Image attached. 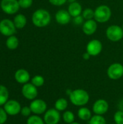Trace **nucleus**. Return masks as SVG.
<instances>
[{"label":"nucleus","instance_id":"b1692460","mask_svg":"<svg viewBox=\"0 0 123 124\" xmlns=\"http://www.w3.org/2000/svg\"><path fill=\"white\" fill-rule=\"evenodd\" d=\"M88 124H107V121L104 116L94 115L88 121Z\"/></svg>","mask_w":123,"mask_h":124},{"label":"nucleus","instance_id":"4c0bfd02","mask_svg":"<svg viewBox=\"0 0 123 124\" xmlns=\"http://www.w3.org/2000/svg\"><path fill=\"white\" fill-rule=\"evenodd\" d=\"M80 124L79 122H73V123H72V124Z\"/></svg>","mask_w":123,"mask_h":124},{"label":"nucleus","instance_id":"58836bf2","mask_svg":"<svg viewBox=\"0 0 123 124\" xmlns=\"http://www.w3.org/2000/svg\"><path fill=\"white\" fill-rule=\"evenodd\" d=\"M122 28H123V25H122Z\"/></svg>","mask_w":123,"mask_h":124},{"label":"nucleus","instance_id":"f03ea898","mask_svg":"<svg viewBox=\"0 0 123 124\" xmlns=\"http://www.w3.org/2000/svg\"><path fill=\"white\" fill-rule=\"evenodd\" d=\"M51 20V16L49 12L44 9L36 10L32 15V22L33 25L38 28H43L49 25Z\"/></svg>","mask_w":123,"mask_h":124},{"label":"nucleus","instance_id":"c9c22d12","mask_svg":"<svg viewBox=\"0 0 123 124\" xmlns=\"http://www.w3.org/2000/svg\"><path fill=\"white\" fill-rule=\"evenodd\" d=\"M72 91V90H71V89H67V90H66V94H67V96H70V94H71Z\"/></svg>","mask_w":123,"mask_h":124},{"label":"nucleus","instance_id":"4be33fe9","mask_svg":"<svg viewBox=\"0 0 123 124\" xmlns=\"http://www.w3.org/2000/svg\"><path fill=\"white\" fill-rule=\"evenodd\" d=\"M19 45V40L15 36H10L7 38L6 41V46L9 49H15Z\"/></svg>","mask_w":123,"mask_h":124},{"label":"nucleus","instance_id":"aec40b11","mask_svg":"<svg viewBox=\"0 0 123 124\" xmlns=\"http://www.w3.org/2000/svg\"><path fill=\"white\" fill-rule=\"evenodd\" d=\"M68 108V101L63 97L59 98L54 103V108L59 112H64L67 110Z\"/></svg>","mask_w":123,"mask_h":124},{"label":"nucleus","instance_id":"f704fd0d","mask_svg":"<svg viewBox=\"0 0 123 124\" xmlns=\"http://www.w3.org/2000/svg\"><path fill=\"white\" fill-rule=\"evenodd\" d=\"M118 107H119V110L123 111V100H122L120 102V103H119V105H118Z\"/></svg>","mask_w":123,"mask_h":124},{"label":"nucleus","instance_id":"c85d7f7f","mask_svg":"<svg viewBox=\"0 0 123 124\" xmlns=\"http://www.w3.org/2000/svg\"><path fill=\"white\" fill-rule=\"evenodd\" d=\"M19 5L21 8L27 9L32 6L33 0H18Z\"/></svg>","mask_w":123,"mask_h":124},{"label":"nucleus","instance_id":"c756f323","mask_svg":"<svg viewBox=\"0 0 123 124\" xmlns=\"http://www.w3.org/2000/svg\"><path fill=\"white\" fill-rule=\"evenodd\" d=\"M20 113H21L22 116H23L25 117H29V116H31V113H32V111L30 110V106L22 107V109H21Z\"/></svg>","mask_w":123,"mask_h":124},{"label":"nucleus","instance_id":"f257e3e1","mask_svg":"<svg viewBox=\"0 0 123 124\" xmlns=\"http://www.w3.org/2000/svg\"><path fill=\"white\" fill-rule=\"evenodd\" d=\"M70 102L76 107H83L86 106L89 100L90 95L88 92L83 89H76L72 90L69 96Z\"/></svg>","mask_w":123,"mask_h":124},{"label":"nucleus","instance_id":"72a5a7b5","mask_svg":"<svg viewBox=\"0 0 123 124\" xmlns=\"http://www.w3.org/2000/svg\"><path fill=\"white\" fill-rule=\"evenodd\" d=\"M91 55L87 52H84L83 54V60H88L90 58H91Z\"/></svg>","mask_w":123,"mask_h":124},{"label":"nucleus","instance_id":"393cba45","mask_svg":"<svg viewBox=\"0 0 123 124\" xmlns=\"http://www.w3.org/2000/svg\"><path fill=\"white\" fill-rule=\"evenodd\" d=\"M27 124H45L43 118H41L38 115H33L28 117L27 119Z\"/></svg>","mask_w":123,"mask_h":124},{"label":"nucleus","instance_id":"a211bd4d","mask_svg":"<svg viewBox=\"0 0 123 124\" xmlns=\"http://www.w3.org/2000/svg\"><path fill=\"white\" fill-rule=\"evenodd\" d=\"M77 116H78V118L80 121H88L93 116L92 111L89 108H86V106L80 107L78 110Z\"/></svg>","mask_w":123,"mask_h":124},{"label":"nucleus","instance_id":"20e7f679","mask_svg":"<svg viewBox=\"0 0 123 124\" xmlns=\"http://www.w3.org/2000/svg\"><path fill=\"white\" fill-rule=\"evenodd\" d=\"M105 33L107 38L112 42L120 41L123 38V28L121 26L117 25H109L107 28Z\"/></svg>","mask_w":123,"mask_h":124},{"label":"nucleus","instance_id":"dca6fc26","mask_svg":"<svg viewBox=\"0 0 123 124\" xmlns=\"http://www.w3.org/2000/svg\"><path fill=\"white\" fill-rule=\"evenodd\" d=\"M14 79L20 84H25L28 83L30 79V73L25 69H19L14 73Z\"/></svg>","mask_w":123,"mask_h":124},{"label":"nucleus","instance_id":"7c9ffc66","mask_svg":"<svg viewBox=\"0 0 123 124\" xmlns=\"http://www.w3.org/2000/svg\"><path fill=\"white\" fill-rule=\"evenodd\" d=\"M7 113L4 108H0V124H4L7 120Z\"/></svg>","mask_w":123,"mask_h":124},{"label":"nucleus","instance_id":"2eb2a0df","mask_svg":"<svg viewBox=\"0 0 123 124\" xmlns=\"http://www.w3.org/2000/svg\"><path fill=\"white\" fill-rule=\"evenodd\" d=\"M97 28H98L97 22L95 20L92 19V20H86L83 23L82 25V31L86 35L91 36L94 33H95V32L97 30Z\"/></svg>","mask_w":123,"mask_h":124},{"label":"nucleus","instance_id":"423d86ee","mask_svg":"<svg viewBox=\"0 0 123 124\" xmlns=\"http://www.w3.org/2000/svg\"><path fill=\"white\" fill-rule=\"evenodd\" d=\"M18 0H1V8L7 15L15 14L20 9Z\"/></svg>","mask_w":123,"mask_h":124},{"label":"nucleus","instance_id":"6ab92c4d","mask_svg":"<svg viewBox=\"0 0 123 124\" xmlns=\"http://www.w3.org/2000/svg\"><path fill=\"white\" fill-rule=\"evenodd\" d=\"M13 23L16 27V28L22 29L27 24V18L22 14H18L14 17Z\"/></svg>","mask_w":123,"mask_h":124},{"label":"nucleus","instance_id":"cd10ccee","mask_svg":"<svg viewBox=\"0 0 123 124\" xmlns=\"http://www.w3.org/2000/svg\"><path fill=\"white\" fill-rule=\"evenodd\" d=\"M113 119H114L115 124H123V111L120 110L116 111L114 114Z\"/></svg>","mask_w":123,"mask_h":124},{"label":"nucleus","instance_id":"f3484780","mask_svg":"<svg viewBox=\"0 0 123 124\" xmlns=\"http://www.w3.org/2000/svg\"><path fill=\"white\" fill-rule=\"evenodd\" d=\"M67 11L69 12V13L72 17H75L78 15H81L82 12H83L82 5L76 1L74 2H72L70 4Z\"/></svg>","mask_w":123,"mask_h":124},{"label":"nucleus","instance_id":"a878e982","mask_svg":"<svg viewBox=\"0 0 123 124\" xmlns=\"http://www.w3.org/2000/svg\"><path fill=\"white\" fill-rule=\"evenodd\" d=\"M44 82H45L44 78L40 75H36L31 78V83L37 88L42 86L44 84Z\"/></svg>","mask_w":123,"mask_h":124},{"label":"nucleus","instance_id":"0eeeda50","mask_svg":"<svg viewBox=\"0 0 123 124\" xmlns=\"http://www.w3.org/2000/svg\"><path fill=\"white\" fill-rule=\"evenodd\" d=\"M62 116L60 112L55 108L48 109L43 115L45 124H58L61 120Z\"/></svg>","mask_w":123,"mask_h":124},{"label":"nucleus","instance_id":"5701e85b","mask_svg":"<svg viewBox=\"0 0 123 124\" xmlns=\"http://www.w3.org/2000/svg\"><path fill=\"white\" fill-rule=\"evenodd\" d=\"M62 119L63 121L67 124H70L75 122V116L72 111L70 110H65L63 112L62 116Z\"/></svg>","mask_w":123,"mask_h":124},{"label":"nucleus","instance_id":"9d476101","mask_svg":"<svg viewBox=\"0 0 123 124\" xmlns=\"http://www.w3.org/2000/svg\"><path fill=\"white\" fill-rule=\"evenodd\" d=\"M16 31V27L13 21L9 19H4L0 21V33L5 36L14 35Z\"/></svg>","mask_w":123,"mask_h":124},{"label":"nucleus","instance_id":"2f4dec72","mask_svg":"<svg viewBox=\"0 0 123 124\" xmlns=\"http://www.w3.org/2000/svg\"><path fill=\"white\" fill-rule=\"evenodd\" d=\"M49 3L54 6L56 7H59V6H62L63 4H65L67 0H49Z\"/></svg>","mask_w":123,"mask_h":124},{"label":"nucleus","instance_id":"412c9836","mask_svg":"<svg viewBox=\"0 0 123 124\" xmlns=\"http://www.w3.org/2000/svg\"><path fill=\"white\" fill-rule=\"evenodd\" d=\"M9 100V91L7 88L4 85H0V106L4 105V104Z\"/></svg>","mask_w":123,"mask_h":124},{"label":"nucleus","instance_id":"6e6552de","mask_svg":"<svg viewBox=\"0 0 123 124\" xmlns=\"http://www.w3.org/2000/svg\"><path fill=\"white\" fill-rule=\"evenodd\" d=\"M30 108L32 113L34 115L40 116L44 114L47 110V104L44 100L41 99H35L30 102Z\"/></svg>","mask_w":123,"mask_h":124},{"label":"nucleus","instance_id":"9b49d317","mask_svg":"<svg viewBox=\"0 0 123 124\" xmlns=\"http://www.w3.org/2000/svg\"><path fill=\"white\" fill-rule=\"evenodd\" d=\"M21 92L22 96L28 100H33L36 99L38 94L37 87L35 86L32 83H27L23 84Z\"/></svg>","mask_w":123,"mask_h":124},{"label":"nucleus","instance_id":"4468645a","mask_svg":"<svg viewBox=\"0 0 123 124\" xmlns=\"http://www.w3.org/2000/svg\"><path fill=\"white\" fill-rule=\"evenodd\" d=\"M71 15L66 9H59L55 14L56 22L62 25H67L71 20Z\"/></svg>","mask_w":123,"mask_h":124},{"label":"nucleus","instance_id":"473e14b6","mask_svg":"<svg viewBox=\"0 0 123 124\" xmlns=\"http://www.w3.org/2000/svg\"><path fill=\"white\" fill-rule=\"evenodd\" d=\"M83 20H84V18L83 17L82 15H78L77 17H73V23L75 25H82L83 24Z\"/></svg>","mask_w":123,"mask_h":124},{"label":"nucleus","instance_id":"f8f14e48","mask_svg":"<svg viewBox=\"0 0 123 124\" xmlns=\"http://www.w3.org/2000/svg\"><path fill=\"white\" fill-rule=\"evenodd\" d=\"M103 45L99 39H92L86 45V52L93 57L98 56L102 51Z\"/></svg>","mask_w":123,"mask_h":124},{"label":"nucleus","instance_id":"39448f33","mask_svg":"<svg viewBox=\"0 0 123 124\" xmlns=\"http://www.w3.org/2000/svg\"><path fill=\"white\" fill-rule=\"evenodd\" d=\"M107 76L111 80H118L123 76V65L120 62L111 64L107 70Z\"/></svg>","mask_w":123,"mask_h":124},{"label":"nucleus","instance_id":"e433bc0d","mask_svg":"<svg viewBox=\"0 0 123 124\" xmlns=\"http://www.w3.org/2000/svg\"><path fill=\"white\" fill-rule=\"evenodd\" d=\"M76 0H67V1H69L70 3H72V2H74V1H75Z\"/></svg>","mask_w":123,"mask_h":124},{"label":"nucleus","instance_id":"ea45409f","mask_svg":"<svg viewBox=\"0 0 123 124\" xmlns=\"http://www.w3.org/2000/svg\"></svg>","mask_w":123,"mask_h":124},{"label":"nucleus","instance_id":"bb28decb","mask_svg":"<svg viewBox=\"0 0 123 124\" xmlns=\"http://www.w3.org/2000/svg\"><path fill=\"white\" fill-rule=\"evenodd\" d=\"M81 15L86 20H92L94 18V10L91 8H86L83 10Z\"/></svg>","mask_w":123,"mask_h":124},{"label":"nucleus","instance_id":"7ed1b4c3","mask_svg":"<svg viewBox=\"0 0 123 124\" xmlns=\"http://www.w3.org/2000/svg\"><path fill=\"white\" fill-rule=\"evenodd\" d=\"M112 17V10L110 7L105 4L98 6L94 10V20L99 23L108 22Z\"/></svg>","mask_w":123,"mask_h":124},{"label":"nucleus","instance_id":"1a4fd4ad","mask_svg":"<svg viewBox=\"0 0 123 124\" xmlns=\"http://www.w3.org/2000/svg\"><path fill=\"white\" fill-rule=\"evenodd\" d=\"M109 103L106 100L99 99L94 102L92 106V112L95 115L104 116L109 110Z\"/></svg>","mask_w":123,"mask_h":124},{"label":"nucleus","instance_id":"ddd939ff","mask_svg":"<svg viewBox=\"0 0 123 124\" xmlns=\"http://www.w3.org/2000/svg\"><path fill=\"white\" fill-rule=\"evenodd\" d=\"M4 109L9 116H17L20 113L21 111V105L19 102L14 100H8L4 105Z\"/></svg>","mask_w":123,"mask_h":124}]
</instances>
